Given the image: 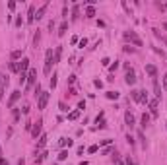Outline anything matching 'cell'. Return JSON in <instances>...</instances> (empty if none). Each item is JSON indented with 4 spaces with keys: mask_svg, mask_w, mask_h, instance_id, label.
Segmentation results:
<instances>
[{
    "mask_svg": "<svg viewBox=\"0 0 167 165\" xmlns=\"http://www.w3.org/2000/svg\"><path fill=\"white\" fill-rule=\"evenodd\" d=\"M52 64H55V52H52V49H49V51L45 52V66H43V72H45V74H51Z\"/></svg>",
    "mask_w": 167,
    "mask_h": 165,
    "instance_id": "6da1fadb",
    "label": "cell"
},
{
    "mask_svg": "<svg viewBox=\"0 0 167 165\" xmlns=\"http://www.w3.org/2000/svg\"><path fill=\"white\" fill-rule=\"evenodd\" d=\"M124 39L130 41L132 45H136V47H142V45H144V43H142V39L136 35V31H126V33H124Z\"/></svg>",
    "mask_w": 167,
    "mask_h": 165,
    "instance_id": "7a4b0ae2",
    "label": "cell"
},
{
    "mask_svg": "<svg viewBox=\"0 0 167 165\" xmlns=\"http://www.w3.org/2000/svg\"><path fill=\"white\" fill-rule=\"evenodd\" d=\"M35 82H37V70H35V68H29V72H27V84H25V88H27V89L35 88Z\"/></svg>",
    "mask_w": 167,
    "mask_h": 165,
    "instance_id": "3957f363",
    "label": "cell"
},
{
    "mask_svg": "<svg viewBox=\"0 0 167 165\" xmlns=\"http://www.w3.org/2000/svg\"><path fill=\"white\" fill-rule=\"evenodd\" d=\"M19 97H22V92H19V89L12 92V95L8 97V103H6V105H8V109H14V105L19 101Z\"/></svg>",
    "mask_w": 167,
    "mask_h": 165,
    "instance_id": "277c9868",
    "label": "cell"
},
{
    "mask_svg": "<svg viewBox=\"0 0 167 165\" xmlns=\"http://www.w3.org/2000/svg\"><path fill=\"white\" fill-rule=\"evenodd\" d=\"M18 72L19 74H27L29 72V58H22V60H18Z\"/></svg>",
    "mask_w": 167,
    "mask_h": 165,
    "instance_id": "5b68a950",
    "label": "cell"
},
{
    "mask_svg": "<svg viewBox=\"0 0 167 165\" xmlns=\"http://www.w3.org/2000/svg\"><path fill=\"white\" fill-rule=\"evenodd\" d=\"M157 101H160V99H150V101H148V109H150V117H154V118H156V117H157V115H160V113H157Z\"/></svg>",
    "mask_w": 167,
    "mask_h": 165,
    "instance_id": "8992f818",
    "label": "cell"
},
{
    "mask_svg": "<svg viewBox=\"0 0 167 165\" xmlns=\"http://www.w3.org/2000/svg\"><path fill=\"white\" fill-rule=\"evenodd\" d=\"M47 103H49V93L47 92H41V95L37 97V107L43 111L45 107H47Z\"/></svg>",
    "mask_w": 167,
    "mask_h": 165,
    "instance_id": "52a82bcc",
    "label": "cell"
},
{
    "mask_svg": "<svg viewBox=\"0 0 167 165\" xmlns=\"http://www.w3.org/2000/svg\"><path fill=\"white\" fill-rule=\"evenodd\" d=\"M41 128H43V122L41 121H37V122H33V126H31V136H33L35 140L41 136Z\"/></svg>",
    "mask_w": 167,
    "mask_h": 165,
    "instance_id": "ba28073f",
    "label": "cell"
},
{
    "mask_svg": "<svg viewBox=\"0 0 167 165\" xmlns=\"http://www.w3.org/2000/svg\"><path fill=\"white\" fill-rule=\"evenodd\" d=\"M6 86H8V78L4 76V72H0V101H2V97H4V89H6Z\"/></svg>",
    "mask_w": 167,
    "mask_h": 165,
    "instance_id": "9c48e42d",
    "label": "cell"
},
{
    "mask_svg": "<svg viewBox=\"0 0 167 165\" xmlns=\"http://www.w3.org/2000/svg\"><path fill=\"white\" fill-rule=\"evenodd\" d=\"M47 8H49V2H45L41 8H37V10H35V20H41L45 16V12H47Z\"/></svg>",
    "mask_w": 167,
    "mask_h": 165,
    "instance_id": "30bf717a",
    "label": "cell"
},
{
    "mask_svg": "<svg viewBox=\"0 0 167 165\" xmlns=\"http://www.w3.org/2000/svg\"><path fill=\"white\" fill-rule=\"evenodd\" d=\"M124 82H126V86H134V84H136V76H134V72H132V70H130V72H126Z\"/></svg>",
    "mask_w": 167,
    "mask_h": 165,
    "instance_id": "8fae6325",
    "label": "cell"
},
{
    "mask_svg": "<svg viewBox=\"0 0 167 165\" xmlns=\"http://www.w3.org/2000/svg\"><path fill=\"white\" fill-rule=\"evenodd\" d=\"M124 122H126L128 128H132V126H134V115L130 113V111H126V113H124Z\"/></svg>",
    "mask_w": 167,
    "mask_h": 165,
    "instance_id": "7c38bea8",
    "label": "cell"
},
{
    "mask_svg": "<svg viewBox=\"0 0 167 165\" xmlns=\"http://www.w3.org/2000/svg\"><path fill=\"white\" fill-rule=\"evenodd\" d=\"M105 113H103V111H101V113L99 115H97V118H95V122H97V126H99V128H105V126H107V122H105Z\"/></svg>",
    "mask_w": 167,
    "mask_h": 165,
    "instance_id": "4fadbf2b",
    "label": "cell"
},
{
    "mask_svg": "<svg viewBox=\"0 0 167 165\" xmlns=\"http://www.w3.org/2000/svg\"><path fill=\"white\" fill-rule=\"evenodd\" d=\"M148 101H150V97H148V92H146V89H140V97H138V103L146 105Z\"/></svg>",
    "mask_w": 167,
    "mask_h": 165,
    "instance_id": "5bb4252c",
    "label": "cell"
},
{
    "mask_svg": "<svg viewBox=\"0 0 167 165\" xmlns=\"http://www.w3.org/2000/svg\"><path fill=\"white\" fill-rule=\"evenodd\" d=\"M35 22V6H29L27 10V23H33Z\"/></svg>",
    "mask_w": 167,
    "mask_h": 165,
    "instance_id": "9a60e30c",
    "label": "cell"
},
{
    "mask_svg": "<svg viewBox=\"0 0 167 165\" xmlns=\"http://www.w3.org/2000/svg\"><path fill=\"white\" fill-rule=\"evenodd\" d=\"M150 118H152V117H150V113L142 115V118H140V126H142V128H146V126L150 124Z\"/></svg>",
    "mask_w": 167,
    "mask_h": 165,
    "instance_id": "2e32d148",
    "label": "cell"
},
{
    "mask_svg": "<svg viewBox=\"0 0 167 165\" xmlns=\"http://www.w3.org/2000/svg\"><path fill=\"white\" fill-rule=\"evenodd\" d=\"M47 134H41V136H39V142H37V152L39 150H43V148H45V144H47Z\"/></svg>",
    "mask_w": 167,
    "mask_h": 165,
    "instance_id": "e0dca14e",
    "label": "cell"
},
{
    "mask_svg": "<svg viewBox=\"0 0 167 165\" xmlns=\"http://www.w3.org/2000/svg\"><path fill=\"white\" fill-rule=\"evenodd\" d=\"M146 72H148L152 78H157V68H156L154 64H148V66H146Z\"/></svg>",
    "mask_w": 167,
    "mask_h": 165,
    "instance_id": "ac0fdd59",
    "label": "cell"
},
{
    "mask_svg": "<svg viewBox=\"0 0 167 165\" xmlns=\"http://www.w3.org/2000/svg\"><path fill=\"white\" fill-rule=\"evenodd\" d=\"M78 18H80V6L74 4V6H72V22H76Z\"/></svg>",
    "mask_w": 167,
    "mask_h": 165,
    "instance_id": "d6986e66",
    "label": "cell"
},
{
    "mask_svg": "<svg viewBox=\"0 0 167 165\" xmlns=\"http://www.w3.org/2000/svg\"><path fill=\"white\" fill-rule=\"evenodd\" d=\"M66 29H68V22H66V20H64V22H62V23H60V27H58V31H56V33H58V37H62V35H64V33H66Z\"/></svg>",
    "mask_w": 167,
    "mask_h": 165,
    "instance_id": "ffe728a7",
    "label": "cell"
},
{
    "mask_svg": "<svg viewBox=\"0 0 167 165\" xmlns=\"http://www.w3.org/2000/svg\"><path fill=\"white\" fill-rule=\"evenodd\" d=\"M60 56H62V47H56L55 49V64L60 62Z\"/></svg>",
    "mask_w": 167,
    "mask_h": 165,
    "instance_id": "44dd1931",
    "label": "cell"
},
{
    "mask_svg": "<svg viewBox=\"0 0 167 165\" xmlns=\"http://www.w3.org/2000/svg\"><path fill=\"white\" fill-rule=\"evenodd\" d=\"M10 58H12V60H18V58H22V51H19V49L12 51V52H10Z\"/></svg>",
    "mask_w": 167,
    "mask_h": 165,
    "instance_id": "7402d4cb",
    "label": "cell"
},
{
    "mask_svg": "<svg viewBox=\"0 0 167 165\" xmlns=\"http://www.w3.org/2000/svg\"><path fill=\"white\" fill-rule=\"evenodd\" d=\"M93 16H95V8L88 6V8H85V18H93Z\"/></svg>",
    "mask_w": 167,
    "mask_h": 165,
    "instance_id": "603a6c76",
    "label": "cell"
},
{
    "mask_svg": "<svg viewBox=\"0 0 167 165\" xmlns=\"http://www.w3.org/2000/svg\"><path fill=\"white\" fill-rule=\"evenodd\" d=\"M113 163H115V165H124V161L121 159V155L117 154V152H115V155H113Z\"/></svg>",
    "mask_w": 167,
    "mask_h": 165,
    "instance_id": "cb8c5ba5",
    "label": "cell"
},
{
    "mask_svg": "<svg viewBox=\"0 0 167 165\" xmlns=\"http://www.w3.org/2000/svg\"><path fill=\"white\" fill-rule=\"evenodd\" d=\"M58 146H72V140L70 138H60V142H58Z\"/></svg>",
    "mask_w": 167,
    "mask_h": 165,
    "instance_id": "d4e9b609",
    "label": "cell"
},
{
    "mask_svg": "<svg viewBox=\"0 0 167 165\" xmlns=\"http://www.w3.org/2000/svg\"><path fill=\"white\" fill-rule=\"evenodd\" d=\"M78 117H80V111L76 109V111H72V113L68 115V121H76V118H78Z\"/></svg>",
    "mask_w": 167,
    "mask_h": 165,
    "instance_id": "484cf974",
    "label": "cell"
},
{
    "mask_svg": "<svg viewBox=\"0 0 167 165\" xmlns=\"http://www.w3.org/2000/svg\"><path fill=\"white\" fill-rule=\"evenodd\" d=\"M105 95H107V99H119L121 93H119V92H107Z\"/></svg>",
    "mask_w": 167,
    "mask_h": 165,
    "instance_id": "4316f807",
    "label": "cell"
},
{
    "mask_svg": "<svg viewBox=\"0 0 167 165\" xmlns=\"http://www.w3.org/2000/svg\"><path fill=\"white\" fill-rule=\"evenodd\" d=\"M39 41H41V31L37 29V33H35V35H33V45H35V47H37V45H39Z\"/></svg>",
    "mask_w": 167,
    "mask_h": 165,
    "instance_id": "83f0119b",
    "label": "cell"
},
{
    "mask_svg": "<svg viewBox=\"0 0 167 165\" xmlns=\"http://www.w3.org/2000/svg\"><path fill=\"white\" fill-rule=\"evenodd\" d=\"M47 152H43V154H39V158H35V163H43L45 161V158H47Z\"/></svg>",
    "mask_w": 167,
    "mask_h": 165,
    "instance_id": "f1b7e54d",
    "label": "cell"
},
{
    "mask_svg": "<svg viewBox=\"0 0 167 165\" xmlns=\"http://www.w3.org/2000/svg\"><path fill=\"white\" fill-rule=\"evenodd\" d=\"M124 165H138V163L134 161V158H132V155H126V161H124Z\"/></svg>",
    "mask_w": 167,
    "mask_h": 165,
    "instance_id": "f546056e",
    "label": "cell"
},
{
    "mask_svg": "<svg viewBox=\"0 0 167 165\" xmlns=\"http://www.w3.org/2000/svg\"><path fill=\"white\" fill-rule=\"evenodd\" d=\"M111 144H113L111 138H105V140H101V142H99V146H105V148H107V146H111Z\"/></svg>",
    "mask_w": 167,
    "mask_h": 165,
    "instance_id": "4dcf8cb0",
    "label": "cell"
},
{
    "mask_svg": "<svg viewBox=\"0 0 167 165\" xmlns=\"http://www.w3.org/2000/svg\"><path fill=\"white\" fill-rule=\"evenodd\" d=\"M130 95H132L134 101H138V97H140V89H132V92H130Z\"/></svg>",
    "mask_w": 167,
    "mask_h": 165,
    "instance_id": "1f68e13d",
    "label": "cell"
},
{
    "mask_svg": "<svg viewBox=\"0 0 167 165\" xmlns=\"http://www.w3.org/2000/svg\"><path fill=\"white\" fill-rule=\"evenodd\" d=\"M138 140H140V142H142V146L146 148V140H144V132H142V130H138Z\"/></svg>",
    "mask_w": 167,
    "mask_h": 165,
    "instance_id": "d6a6232c",
    "label": "cell"
},
{
    "mask_svg": "<svg viewBox=\"0 0 167 165\" xmlns=\"http://www.w3.org/2000/svg\"><path fill=\"white\" fill-rule=\"evenodd\" d=\"M126 142L130 144V148H134V146H136V142H134V138H132V136H130V134L126 136Z\"/></svg>",
    "mask_w": 167,
    "mask_h": 165,
    "instance_id": "836d02e7",
    "label": "cell"
},
{
    "mask_svg": "<svg viewBox=\"0 0 167 165\" xmlns=\"http://www.w3.org/2000/svg\"><path fill=\"white\" fill-rule=\"evenodd\" d=\"M66 158H68V152H60L58 154V161H64Z\"/></svg>",
    "mask_w": 167,
    "mask_h": 165,
    "instance_id": "e575fe53",
    "label": "cell"
},
{
    "mask_svg": "<svg viewBox=\"0 0 167 165\" xmlns=\"http://www.w3.org/2000/svg\"><path fill=\"white\" fill-rule=\"evenodd\" d=\"M8 68H10V72H18V64H16V62H10V64H8Z\"/></svg>",
    "mask_w": 167,
    "mask_h": 165,
    "instance_id": "d590c367",
    "label": "cell"
},
{
    "mask_svg": "<svg viewBox=\"0 0 167 165\" xmlns=\"http://www.w3.org/2000/svg\"><path fill=\"white\" fill-rule=\"evenodd\" d=\"M58 107H60V111H64V113H68V105H66V103H64V101H60V103H58Z\"/></svg>",
    "mask_w": 167,
    "mask_h": 165,
    "instance_id": "8d00e7d4",
    "label": "cell"
},
{
    "mask_svg": "<svg viewBox=\"0 0 167 165\" xmlns=\"http://www.w3.org/2000/svg\"><path fill=\"white\" fill-rule=\"evenodd\" d=\"M29 111H31V107H29V105H27V103H25V105L22 107V113H23V115H29Z\"/></svg>",
    "mask_w": 167,
    "mask_h": 165,
    "instance_id": "74e56055",
    "label": "cell"
},
{
    "mask_svg": "<svg viewBox=\"0 0 167 165\" xmlns=\"http://www.w3.org/2000/svg\"><path fill=\"white\" fill-rule=\"evenodd\" d=\"M51 88L52 89L56 88V74H52V78H51Z\"/></svg>",
    "mask_w": 167,
    "mask_h": 165,
    "instance_id": "f35d334b",
    "label": "cell"
},
{
    "mask_svg": "<svg viewBox=\"0 0 167 165\" xmlns=\"http://www.w3.org/2000/svg\"><path fill=\"white\" fill-rule=\"evenodd\" d=\"M16 26H23V18H22V16H18V18H16Z\"/></svg>",
    "mask_w": 167,
    "mask_h": 165,
    "instance_id": "ab89813d",
    "label": "cell"
},
{
    "mask_svg": "<svg viewBox=\"0 0 167 165\" xmlns=\"http://www.w3.org/2000/svg\"><path fill=\"white\" fill-rule=\"evenodd\" d=\"M109 68H111V72H115V70L119 68V60H115V62H113L111 66H109Z\"/></svg>",
    "mask_w": 167,
    "mask_h": 165,
    "instance_id": "60d3db41",
    "label": "cell"
},
{
    "mask_svg": "<svg viewBox=\"0 0 167 165\" xmlns=\"http://www.w3.org/2000/svg\"><path fill=\"white\" fill-rule=\"evenodd\" d=\"M154 33H156V35H157V37H160V39H161V43H165V45H167V37H161L160 33H157V29H154Z\"/></svg>",
    "mask_w": 167,
    "mask_h": 165,
    "instance_id": "b9f144b4",
    "label": "cell"
},
{
    "mask_svg": "<svg viewBox=\"0 0 167 165\" xmlns=\"http://www.w3.org/2000/svg\"><path fill=\"white\" fill-rule=\"evenodd\" d=\"M97 150H99V148H97V146H89V148H88V152H89V154H95Z\"/></svg>",
    "mask_w": 167,
    "mask_h": 165,
    "instance_id": "7bdbcfd3",
    "label": "cell"
},
{
    "mask_svg": "<svg viewBox=\"0 0 167 165\" xmlns=\"http://www.w3.org/2000/svg\"><path fill=\"white\" fill-rule=\"evenodd\" d=\"M124 52H136V49H134V47H128V45H126V47H124Z\"/></svg>",
    "mask_w": 167,
    "mask_h": 165,
    "instance_id": "ee69618b",
    "label": "cell"
},
{
    "mask_svg": "<svg viewBox=\"0 0 167 165\" xmlns=\"http://www.w3.org/2000/svg\"><path fill=\"white\" fill-rule=\"evenodd\" d=\"M111 152H113V148H103V155H109V154H111Z\"/></svg>",
    "mask_w": 167,
    "mask_h": 165,
    "instance_id": "f6af8a7d",
    "label": "cell"
},
{
    "mask_svg": "<svg viewBox=\"0 0 167 165\" xmlns=\"http://www.w3.org/2000/svg\"><path fill=\"white\" fill-rule=\"evenodd\" d=\"M163 92H167V72L163 74Z\"/></svg>",
    "mask_w": 167,
    "mask_h": 165,
    "instance_id": "bcb514c9",
    "label": "cell"
},
{
    "mask_svg": "<svg viewBox=\"0 0 167 165\" xmlns=\"http://www.w3.org/2000/svg\"><path fill=\"white\" fill-rule=\"evenodd\" d=\"M14 121H19V109H14Z\"/></svg>",
    "mask_w": 167,
    "mask_h": 165,
    "instance_id": "7dc6e473",
    "label": "cell"
},
{
    "mask_svg": "<svg viewBox=\"0 0 167 165\" xmlns=\"http://www.w3.org/2000/svg\"><path fill=\"white\" fill-rule=\"evenodd\" d=\"M85 109V101H80L78 103V111H84Z\"/></svg>",
    "mask_w": 167,
    "mask_h": 165,
    "instance_id": "c3c4849f",
    "label": "cell"
},
{
    "mask_svg": "<svg viewBox=\"0 0 167 165\" xmlns=\"http://www.w3.org/2000/svg\"><path fill=\"white\" fill-rule=\"evenodd\" d=\"M78 43H80V47H82V49H84V47H85V45H88V39H80V41H78Z\"/></svg>",
    "mask_w": 167,
    "mask_h": 165,
    "instance_id": "681fc988",
    "label": "cell"
},
{
    "mask_svg": "<svg viewBox=\"0 0 167 165\" xmlns=\"http://www.w3.org/2000/svg\"><path fill=\"white\" fill-rule=\"evenodd\" d=\"M101 64H103V66H111V60H109V58H103V60H101Z\"/></svg>",
    "mask_w": 167,
    "mask_h": 165,
    "instance_id": "f907efd6",
    "label": "cell"
},
{
    "mask_svg": "<svg viewBox=\"0 0 167 165\" xmlns=\"http://www.w3.org/2000/svg\"><path fill=\"white\" fill-rule=\"evenodd\" d=\"M93 84H95V88H103V82H101V80H95Z\"/></svg>",
    "mask_w": 167,
    "mask_h": 165,
    "instance_id": "816d5d0a",
    "label": "cell"
},
{
    "mask_svg": "<svg viewBox=\"0 0 167 165\" xmlns=\"http://www.w3.org/2000/svg\"><path fill=\"white\" fill-rule=\"evenodd\" d=\"M8 8H10V10H14V8H16V2H14V0H10V2H8Z\"/></svg>",
    "mask_w": 167,
    "mask_h": 165,
    "instance_id": "f5cc1de1",
    "label": "cell"
},
{
    "mask_svg": "<svg viewBox=\"0 0 167 165\" xmlns=\"http://www.w3.org/2000/svg\"><path fill=\"white\" fill-rule=\"evenodd\" d=\"M0 165H8V161H6L4 158H0Z\"/></svg>",
    "mask_w": 167,
    "mask_h": 165,
    "instance_id": "db71d44e",
    "label": "cell"
},
{
    "mask_svg": "<svg viewBox=\"0 0 167 165\" xmlns=\"http://www.w3.org/2000/svg\"><path fill=\"white\" fill-rule=\"evenodd\" d=\"M18 165H25V161H23V158L19 159V161H18Z\"/></svg>",
    "mask_w": 167,
    "mask_h": 165,
    "instance_id": "11a10c76",
    "label": "cell"
},
{
    "mask_svg": "<svg viewBox=\"0 0 167 165\" xmlns=\"http://www.w3.org/2000/svg\"><path fill=\"white\" fill-rule=\"evenodd\" d=\"M163 29H167V22H165V23H163Z\"/></svg>",
    "mask_w": 167,
    "mask_h": 165,
    "instance_id": "9f6ffc18",
    "label": "cell"
},
{
    "mask_svg": "<svg viewBox=\"0 0 167 165\" xmlns=\"http://www.w3.org/2000/svg\"><path fill=\"white\" fill-rule=\"evenodd\" d=\"M0 158H2V148H0Z\"/></svg>",
    "mask_w": 167,
    "mask_h": 165,
    "instance_id": "6f0895ef",
    "label": "cell"
}]
</instances>
